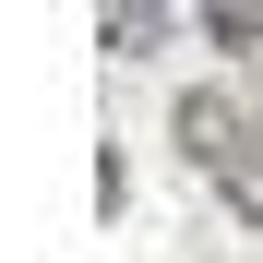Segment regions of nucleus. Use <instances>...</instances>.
Listing matches in <instances>:
<instances>
[{
  "mask_svg": "<svg viewBox=\"0 0 263 263\" xmlns=\"http://www.w3.org/2000/svg\"><path fill=\"white\" fill-rule=\"evenodd\" d=\"M180 156L263 228V132H251V108L228 96V84H192V96H180Z\"/></svg>",
  "mask_w": 263,
  "mask_h": 263,
  "instance_id": "obj_1",
  "label": "nucleus"
},
{
  "mask_svg": "<svg viewBox=\"0 0 263 263\" xmlns=\"http://www.w3.org/2000/svg\"><path fill=\"white\" fill-rule=\"evenodd\" d=\"M203 24H215V48H251V60H263V0H215Z\"/></svg>",
  "mask_w": 263,
  "mask_h": 263,
  "instance_id": "obj_2",
  "label": "nucleus"
}]
</instances>
